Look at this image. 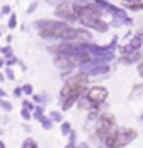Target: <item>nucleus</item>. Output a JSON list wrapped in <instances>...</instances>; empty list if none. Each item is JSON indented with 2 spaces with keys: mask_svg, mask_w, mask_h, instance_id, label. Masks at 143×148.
I'll use <instances>...</instances> for the list:
<instances>
[{
  "mask_svg": "<svg viewBox=\"0 0 143 148\" xmlns=\"http://www.w3.org/2000/svg\"><path fill=\"white\" fill-rule=\"evenodd\" d=\"M135 136H136L135 130H131V128H118V130H113L105 138V143H107L108 148H122L127 143H130Z\"/></svg>",
  "mask_w": 143,
  "mask_h": 148,
  "instance_id": "f257e3e1",
  "label": "nucleus"
},
{
  "mask_svg": "<svg viewBox=\"0 0 143 148\" xmlns=\"http://www.w3.org/2000/svg\"><path fill=\"white\" fill-rule=\"evenodd\" d=\"M107 98V90L102 87H95V88H92L90 90V93H88V100L90 101H93V103H100V101H103Z\"/></svg>",
  "mask_w": 143,
  "mask_h": 148,
  "instance_id": "f03ea898",
  "label": "nucleus"
},
{
  "mask_svg": "<svg viewBox=\"0 0 143 148\" xmlns=\"http://www.w3.org/2000/svg\"><path fill=\"white\" fill-rule=\"evenodd\" d=\"M77 14V8H73L72 5H62V7L57 8V15H60L63 18H70Z\"/></svg>",
  "mask_w": 143,
  "mask_h": 148,
  "instance_id": "7ed1b4c3",
  "label": "nucleus"
},
{
  "mask_svg": "<svg viewBox=\"0 0 143 148\" xmlns=\"http://www.w3.org/2000/svg\"><path fill=\"white\" fill-rule=\"evenodd\" d=\"M23 148H37V147H35V143L32 140H27L25 141V145H23Z\"/></svg>",
  "mask_w": 143,
  "mask_h": 148,
  "instance_id": "20e7f679",
  "label": "nucleus"
},
{
  "mask_svg": "<svg viewBox=\"0 0 143 148\" xmlns=\"http://www.w3.org/2000/svg\"><path fill=\"white\" fill-rule=\"evenodd\" d=\"M140 73L143 75V63H142V65H140Z\"/></svg>",
  "mask_w": 143,
  "mask_h": 148,
  "instance_id": "39448f33",
  "label": "nucleus"
},
{
  "mask_svg": "<svg viewBox=\"0 0 143 148\" xmlns=\"http://www.w3.org/2000/svg\"><path fill=\"white\" fill-rule=\"evenodd\" d=\"M0 148H5V145H3V143H2V141H0Z\"/></svg>",
  "mask_w": 143,
  "mask_h": 148,
  "instance_id": "423d86ee",
  "label": "nucleus"
}]
</instances>
